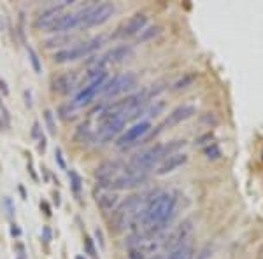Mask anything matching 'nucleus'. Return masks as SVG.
Wrapping results in <instances>:
<instances>
[{
    "mask_svg": "<svg viewBox=\"0 0 263 259\" xmlns=\"http://www.w3.org/2000/svg\"><path fill=\"white\" fill-rule=\"evenodd\" d=\"M128 259H146V252L141 249V247H132L128 250Z\"/></svg>",
    "mask_w": 263,
    "mask_h": 259,
    "instance_id": "nucleus-29",
    "label": "nucleus"
},
{
    "mask_svg": "<svg viewBox=\"0 0 263 259\" xmlns=\"http://www.w3.org/2000/svg\"><path fill=\"white\" fill-rule=\"evenodd\" d=\"M116 7H114L113 2H102L98 6H91V11L88 14V19L85 23V28H90V26H98L103 25L111 16L114 14Z\"/></svg>",
    "mask_w": 263,
    "mask_h": 259,
    "instance_id": "nucleus-11",
    "label": "nucleus"
},
{
    "mask_svg": "<svg viewBox=\"0 0 263 259\" xmlns=\"http://www.w3.org/2000/svg\"><path fill=\"white\" fill-rule=\"evenodd\" d=\"M69 179H70V189L75 195V198H81V191H83V180L81 175L77 174L75 170L69 172Z\"/></svg>",
    "mask_w": 263,
    "mask_h": 259,
    "instance_id": "nucleus-19",
    "label": "nucleus"
},
{
    "mask_svg": "<svg viewBox=\"0 0 263 259\" xmlns=\"http://www.w3.org/2000/svg\"><path fill=\"white\" fill-rule=\"evenodd\" d=\"M11 126V116H9V111H7V107L4 105L2 98H0V128L4 130V132H7Z\"/></svg>",
    "mask_w": 263,
    "mask_h": 259,
    "instance_id": "nucleus-22",
    "label": "nucleus"
},
{
    "mask_svg": "<svg viewBox=\"0 0 263 259\" xmlns=\"http://www.w3.org/2000/svg\"><path fill=\"white\" fill-rule=\"evenodd\" d=\"M95 200H97V205L100 207L102 210L109 212L118 207L119 195H118V191H111V189H103V187H100V193L95 195Z\"/></svg>",
    "mask_w": 263,
    "mask_h": 259,
    "instance_id": "nucleus-15",
    "label": "nucleus"
},
{
    "mask_svg": "<svg viewBox=\"0 0 263 259\" xmlns=\"http://www.w3.org/2000/svg\"><path fill=\"white\" fill-rule=\"evenodd\" d=\"M2 205H4V209H6V214L9 215L11 219L16 215V207H14V203H13V200L9 198V196H6L4 198V202H2Z\"/></svg>",
    "mask_w": 263,
    "mask_h": 259,
    "instance_id": "nucleus-28",
    "label": "nucleus"
},
{
    "mask_svg": "<svg viewBox=\"0 0 263 259\" xmlns=\"http://www.w3.org/2000/svg\"><path fill=\"white\" fill-rule=\"evenodd\" d=\"M63 6H51L47 9H44L41 14L35 19V28H49L57 19L62 16Z\"/></svg>",
    "mask_w": 263,
    "mask_h": 259,
    "instance_id": "nucleus-14",
    "label": "nucleus"
},
{
    "mask_svg": "<svg viewBox=\"0 0 263 259\" xmlns=\"http://www.w3.org/2000/svg\"><path fill=\"white\" fill-rule=\"evenodd\" d=\"M72 42V35H55V37H49L44 41V46L46 48H62V46Z\"/></svg>",
    "mask_w": 263,
    "mask_h": 259,
    "instance_id": "nucleus-18",
    "label": "nucleus"
},
{
    "mask_svg": "<svg viewBox=\"0 0 263 259\" xmlns=\"http://www.w3.org/2000/svg\"><path fill=\"white\" fill-rule=\"evenodd\" d=\"M85 249H86V252L90 254L91 257H95V259H97V250H95L93 240H91L90 237H85Z\"/></svg>",
    "mask_w": 263,
    "mask_h": 259,
    "instance_id": "nucleus-31",
    "label": "nucleus"
},
{
    "mask_svg": "<svg viewBox=\"0 0 263 259\" xmlns=\"http://www.w3.org/2000/svg\"><path fill=\"white\" fill-rule=\"evenodd\" d=\"M42 240H44V243H49L53 240V233H51L49 226H42Z\"/></svg>",
    "mask_w": 263,
    "mask_h": 259,
    "instance_id": "nucleus-33",
    "label": "nucleus"
},
{
    "mask_svg": "<svg viewBox=\"0 0 263 259\" xmlns=\"http://www.w3.org/2000/svg\"><path fill=\"white\" fill-rule=\"evenodd\" d=\"M44 121H46V126H47V132H49V135H57V123H55V114L53 111H49V109H46L44 111Z\"/></svg>",
    "mask_w": 263,
    "mask_h": 259,
    "instance_id": "nucleus-23",
    "label": "nucleus"
},
{
    "mask_svg": "<svg viewBox=\"0 0 263 259\" xmlns=\"http://www.w3.org/2000/svg\"><path fill=\"white\" fill-rule=\"evenodd\" d=\"M46 146H47L46 137H41V139H39V151L44 152V151H46Z\"/></svg>",
    "mask_w": 263,
    "mask_h": 259,
    "instance_id": "nucleus-40",
    "label": "nucleus"
},
{
    "mask_svg": "<svg viewBox=\"0 0 263 259\" xmlns=\"http://www.w3.org/2000/svg\"><path fill=\"white\" fill-rule=\"evenodd\" d=\"M53 202H55V205H60V203H62V200H60V193H58V191H55V193H53Z\"/></svg>",
    "mask_w": 263,
    "mask_h": 259,
    "instance_id": "nucleus-41",
    "label": "nucleus"
},
{
    "mask_svg": "<svg viewBox=\"0 0 263 259\" xmlns=\"http://www.w3.org/2000/svg\"><path fill=\"white\" fill-rule=\"evenodd\" d=\"M103 41H106L103 35H97V37L90 39V41L79 42V44L72 46V48H63L53 54V61L55 63H67V61H74L79 60V58L90 56L91 53H95V51L100 48Z\"/></svg>",
    "mask_w": 263,
    "mask_h": 259,
    "instance_id": "nucleus-2",
    "label": "nucleus"
},
{
    "mask_svg": "<svg viewBox=\"0 0 263 259\" xmlns=\"http://www.w3.org/2000/svg\"><path fill=\"white\" fill-rule=\"evenodd\" d=\"M27 168H29V172H30L32 179H34V180H39L37 174H35V170H34V163H32V158H30V154H29V165H27Z\"/></svg>",
    "mask_w": 263,
    "mask_h": 259,
    "instance_id": "nucleus-38",
    "label": "nucleus"
},
{
    "mask_svg": "<svg viewBox=\"0 0 263 259\" xmlns=\"http://www.w3.org/2000/svg\"><path fill=\"white\" fill-rule=\"evenodd\" d=\"M0 91H2V95H4V96L9 95V88H7V82L4 81V79H0Z\"/></svg>",
    "mask_w": 263,
    "mask_h": 259,
    "instance_id": "nucleus-39",
    "label": "nucleus"
},
{
    "mask_svg": "<svg viewBox=\"0 0 263 259\" xmlns=\"http://www.w3.org/2000/svg\"><path fill=\"white\" fill-rule=\"evenodd\" d=\"M147 180V174L146 172H137L128 168V165H125L119 174L114 175L113 179L109 180L107 184H103V189H111V191H121V189H132V187L142 186Z\"/></svg>",
    "mask_w": 263,
    "mask_h": 259,
    "instance_id": "nucleus-3",
    "label": "nucleus"
},
{
    "mask_svg": "<svg viewBox=\"0 0 263 259\" xmlns=\"http://www.w3.org/2000/svg\"><path fill=\"white\" fill-rule=\"evenodd\" d=\"M137 84V76L134 72H125V74H118L113 79H107L106 84L102 88V93L106 96H118L121 93L128 91L134 86Z\"/></svg>",
    "mask_w": 263,
    "mask_h": 259,
    "instance_id": "nucleus-5",
    "label": "nucleus"
},
{
    "mask_svg": "<svg viewBox=\"0 0 263 259\" xmlns=\"http://www.w3.org/2000/svg\"><path fill=\"white\" fill-rule=\"evenodd\" d=\"M195 79H197V76L195 74H186L185 77H181L179 81H175L174 82V86H172V89H182V88H188V86L193 82Z\"/></svg>",
    "mask_w": 263,
    "mask_h": 259,
    "instance_id": "nucleus-24",
    "label": "nucleus"
},
{
    "mask_svg": "<svg viewBox=\"0 0 263 259\" xmlns=\"http://www.w3.org/2000/svg\"><path fill=\"white\" fill-rule=\"evenodd\" d=\"M93 137V133H91V126L88 121L85 123H81L77 128H75V133H74V140L75 142H88V140Z\"/></svg>",
    "mask_w": 263,
    "mask_h": 259,
    "instance_id": "nucleus-17",
    "label": "nucleus"
},
{
    "mask_svg": "<svg viewBox=\"0 0 263 259\" xmlns=\"http://www.w3.org/2000/svg\"><path fill=\"white\" fill-rule=\"evenodd\" d=\"M213 256H214V245L213 243H207V245L202 247L200 252L197 254L195 259H213Z\"/></svg>",
    "mask_w": 263,
    "mask_h": 259,
    "instance_id": "nucleus-25",
    "label": "nucleus"
},
{
    "mask_svg": "<svg viewBox=\"0 0 263 259\" xmlns=\"http://www.w3.org/2000/svg\"><path fill=\"white\" fill-rule=\"evenodd\" d=\"M55 161L58 163V167L62 168V170H65V168H67V163H65V159H63V151H62V147H57V149H55Z\"/></svg>",
    "mask_w": 263,
    "mask_h": 259,
    "instance_id": "nucleus-30",
    "label": "nucleus"
},
{
    "mask_svg": "<svg viewBox=\"0 0 263 259\" xmlns=\"http://www.w3.org/2000/svg\"><path fill=\"white\" fill-rule=\"evenodd\" d=\"M75 86V76L72 72L60 74L53 79V91L60 93V95H69Z\"/></svg>",
    "mask_w": 263,
    "mask_h": 259,
    "instance_id": "nucleus-16",
    "label": "nucleus"
},
{
    "mask_svg": "<svg viewBox=\"0 0 263 259\" xmlns=\"http://www.w3.org/2000/svg\"><path fill=\"white\" fill-rule=\"evenodd\" d=\"M41 210L44 212L46 217H51V215H53V212H51V205L46 202V200H41Z\"/></svg>",
    "mask_w": 263,
    "mask_h": 259,
    "instance_id": "nucleus-34",
    "label": "nucleus"
},
{
    "mask_svg": "<svg viewBox=\"0 0 263 259\" xmlns=\"http://www.w3.org/2000/svg\"><path fill=\"white\" fill-rule=\"evenodd\" d=\"M204 154L209 159H218L219 156H221V151H219V147L216 146V144H211V146H207L204 149Z\"/></svg>",
    "mask_w": 263,
    "mask_h": 259,
    "instance_id": "nucleus-27",
    "label": "nucleus"
},
{
    "mask_svg": "<svg viewBox=\"0 0 263 259\" xmlns=\"http://www.w3.org/2000/svg\"><path fill=\"white\" fill-rule=\"evenodd\" d=\"M144 203V196L141 195H130L123 202L118 203V207L111 214V231L113 233H123L134 224L135 217L141 212V205Z\"/></svg>",
    "mask_w": 263,
    "mask_h": 259,
    "instance_id": "nucleus-1",
    "label": "nucleus"
},
{
    "mask_svg": "<svg viewBox=\"0 0 263 259\" xmlns=\"http://www.w3.org/2000/svg\"><path fill=\"white\" fill-rule=\"evenodd\" d=\"M18 189H19V195H21V198H23V200H27V198H29V196H27V191H25V187H23L21 184H19V186H18Z\"/></svg>",
    "mask_w": 263,
    "mask_h": 259,
    "instance_id": "nucleus-42",
    "label": "nucleus"
},
{
    "mask_svg": "<svg viewBox=\"0 0 263 259\" xmlns=\"http://www.w3.org/2000/svg\"><path fill=\"white\" fill-rule=\"evenodd\" d=\"M41 170H42L44 177H46V179H49V174H47V168H46V167H42V168H41Z\"/></svg>",
    "mask_w": 263,
    "mask_h": 259,
    "instance_id": "nucleus-43",
    "label": "nucleus"
},
{
    "mask_svg": "<svg viewBox=\"0 0 263 259\" xmlns=\"http://www.w3.org/2000/svg\"><path fill=\"white\" fill-rule=\"evenodd\" d=\"M163 109H165V102H156L154 105H151V107H146V116L147 117H153V116H158Z\"/></svg>",
    "mask_w": 263,
    "mask_h": 259,
    "instance_id": "nucleus-26",
    "label": "nucleus"
},
{
    "mask_svg": "<svg viewBox=\"0 0 263 259\" xmlns=\"http://www.w3.org/2000/svg\"><path fill=\"white\" fill-rule=\"evenodd\" d=\"M132 54H134V48H132L130 44H119V46H114L113 49H109L106 54H102V56H98V58L93 56L90 61H88V65L103 69L106 63H121V61L128 60Z\"/></svg>",
    "mask_w": 263,
    "mask_h": 259,
    "instance_id": "nucleus-6",
    "label": "nucleus"
},
{
    "mask_svg": "<svg viewBox=\"0 0 263 259\" xmlns=\"http://www.w3.org/2000/svg\"><path fill=\"white\" fill-rule=\"evenodd\" d=\"M165 156V149H163V144H156V146L146 149V151L139 152L132 158V161L128 163V168L137 172H149L154 165H158L160 161H163Z\"/></svg>",
    "mask_w": 263,
    "mask_h": 259,
    "instance_id": "nucleus-4",
    "label": "nucleus"
},
{
    "mask_svg": "<svg viewBox=\"0 0 263 259\" xmlns=\"http://www.w3.org/2000/svg\"><path fill=\"white\" fill-rule=\"evenodd\" d=\"M95 238H97V242H98V245H100V249H103V247H106V240H103V233H102L100 228H97V230H95Z\"/></svg>",
    "mask_w": 263,
    "mask_h": 259,
    "instance_id": "nucleus-35",
    "label": "nucleus"
},
{
    "mask_svg": "<svg viewBox=\"0 0 263 259\" xmlns=\"http://www.w3.org/2000/svg\"><path fill=\"white\" fill-rule=\"evenodd\" d=\"M23 96H25V105L29 109H32V93H30V89H25V91H23Z\"/></svg>",
    "mask_w": 263,
    "mask_h": 259,
    "instance_id": "nucleus-37",
    "label": "nucleus"
},
{
    "mask_svg": "<svg viewBox=\"0 0 263 259\" xmlns=\"http://www.w3.org/2000/svg\"><path fill=\"white\" fill-rule=\"evenodd\" d=\"M149 132H151L149 121H139V123H135L134 126H130L121 137H119L116 146L118 147H128V146H132V144L139 142L141 139H144Z\"/></svg>",
    "mask_w": 263,
    "mask_h": 259,
    "instance_id": "nucleus-10",
    "label": "nucleus"
},
{
    "mask_svg": "<svg viewBox=\"0 0 263 259\" xmlns=\"http://www.w3.org/2000/svg\"><path fill=\"white\" fill-rule=\"evenodd\" d=\"M106 81H107V72L103 74V76L98 77V79H95L93 82L86 84L85 88L79 89V93L74 98V107H83V105L91 104V102L95 100V96H97V93L102 91Z\"/></svg>",
    "mask_w": 263,
    "mask_h": 259,
    "instance_id": "nucleus-9",
    "label": "nucleus"
},
{
    "mask_svg": "<svg viewBox=\"0 0 263 259\" xmlns=\"http://www.w3.org/2000/svg\"><path fill=\"white\" fill-rule=\"evenodd\" d=\"M186 161H188V154H185V152H175V154L163 159V161L160 163V167H158L156 174L158 175H167V174H170V172L177 170L179 167H182Z\"/></svg>",
    "mask_w": 263,
    "mask_h": 259,
    "instance_id": "nucleus-13",
    "label": "nucleus"
},
{
    "mask_svg": "<svg viewBox=\"0 0 263 259\" xmlns=\"http://www.w3.org/2000/svg\"><path fill=\"white\" fill-rule=\"evenodd\" d=\"M42 135V128H41V123L39 121H35L34 124H32V139H35V140H39Z\"/></svg>",
    "mask_w": 263,
    "mask_h": 259,
    "instance_id": "nucleus-32",
    "label": "nucleus"
},
{
    "mask_svg": "<svg viewBox=\"0 0 263 259\" xmlns=\"http://www.w3.org/2000/svg\"><path fill=\"white\" fill-rule=\"evenodd\" d=\"M27 53H29V58H30V63H32V69H34L35 74H41L42 72V65H41V60H39V54L32 46L27 44Z\"/></svg>",
    "mask_w": 263,
    "mask_h": 259,
    "instance_id": "nucleus-21",
    "label": "nucleus"
},
{
    "mask_svg": "<svg viewBox=\"0 0 263 259\" xmlns=\"http://www.w3.org/2000/svg\"><path fill=\"white\" fill-rule=\"evenodd\" d=\"M147 25V16L144 13H135L134 16L126 19V23H123L118 28V32L113 35L114 39H126V37H134L139 35Z\"/></svg>",
    "mask_w": 263,
    "mask_h": 259,
    "instance_id": "nucleus-8",
    "label": "nucleus"
},
{
    "mask_svg": "<svg viewBox=\"0 0 263 259\" xmlns=\"http://www.w3.org/2000/svg\"><path fill=\"white\" fill-rule=\"evenodd\" d=\"M197 112V109L193 107V105H188V104H185V105H179V107H175L174 111H170L169 112V116L165 117V121L160 124L162 130L163 128H167V126H175V124H179V123H182V121H186V119H190L193 114Z\"/></svg>",
    "mask_w": 263,
    "mask_h": 259,
    "instance_id": "nucleus-12",
    "label": "nucleus"
},
{
    "mask_svg": "<svg viewBox=\"0 0 263 259\" xmlns=\"http://www.w3.org/2000/svg\"><path fill=\"white\" fill-rule=\"evenodd\" d=\"M11 235H13V237H16V238L21 237V228L16 224V222H13V224H11Z\"/></svg>",
    "mask_w": 263,
    "mask_h": 259,
    "instance_id": "nucleus-36",
    "label": "nucleus"
},
{
    "mask_svg": "<svg viewBox=\"0 0 263 259\" xmlns=\"http://www.w3.org/2000/svg\"><path fill=\"white\" fill-rule=\"evenodd\" d=\"M160 30H162V28H160L158 25H154V26H146V28L137 35V41H139V42H147V41H151V39H154L158 34H160Z\"/></svg>",
    "mask_w": 263,
    "mask_h": 259,
    "instance_id": "nucleus-20",
    "label": "nucleus"
},
{
    "mask_svg": "<svg viewBox=\"0 0 263 259\" xmlns=\"http://www.w3.org/2000/svg\"><path fill=\"white\" fill-rule=\"evenodd\" d=\"M191 233H193V221H191V219H185L181 224L175 226L174 230L163 238V247L170 252V250L175 249V247L188 242Z\"/></svg>",
    "mask_w": 263,
    "mask_h": 259,
    "instance_id": "nucleus-7",
    "label": "nucleus"
},
{
    "mask_svg": "<svg viewBox=\"0 0 263 259\" xmlns=\"http://www.w3.org/2000/svg\"><path fill=\"white\" fill-rule=\"evenodd\" d=\"M151 259H165V256H162V254H158V256H154V257H151Z\"/></svg>",
    "mask_w": 263,
    "mask_h": 259,
    "instance_id": "nucleus-44",
    "label": "nucleus"
},
{
    "mask_svg": "<svg viewBox=\"0 0 263 259\" xmlns=\"http://www.w3.org/2000/svg\"><path fill=\"white\" fill-rule=\"evenodd\" d=\"M75 259H86L85 256H75Z\"/></svg>",
    "mask_w": 263,
    "mask_h": 259,
    "instance_id": "nucleus-45",
    "label": "nucleus"
}]
</instances>
